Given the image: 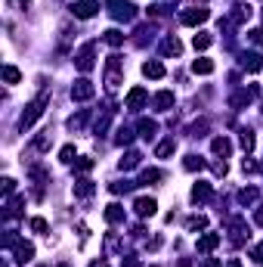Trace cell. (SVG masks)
Masks as SVG:
<instances>
[{
  "label": "cell",
  "mask_w": 263,
  "mask_h": 267,
  "mask_svg": "<svg viewBox=\"0 0 263 267\" xmlns=\"http://www.w3.org/2000/svg\"><path fill=\"white\" fill-rule=\"evenodd\" d=\"M47 99H50V94L44 90V94H40L37 99H31V103L25 106V112H22V118H19V128H22V131H28L31 124H35V121L40 118V115H44V106H47Z\"/></svg>",
  "instance_id": "1"
},
{
  "label": "cell",
  "mask_w": 263,
  "mask_h": 267,
  "mask_svg": "<svg viewBox=\"0 0 263 267\" xmlns=\"http://www.w3.org/2000/svg\"><path fill=\"white\" fill-rule=\"evenodd\" d=\"M108 13H112V19L118 22H130L133 19V3H127V0H108Z\"/></svg>",
  "instance_id": "2"
},
{
  "label": "cell",
  "mask_w": 263,
  "mask_h": 267,
  "mask_svg": "<svg viewBox=\"0 0 263 267\" xmlns=\"http://www.w3.org/2000/svg\"><path fill=\"white\" fill-rule=\"evenodd\" d=\"M74 65H78L81 72H90L93 65H96V47H93V44H84V47L78 50V56H74Z\"/></svg>",
  "instance_id": "3"
},
{
  "label": "cell",
  "mask_w": 263,
  "mask_h": 267,
  "mask_svg": "<svg viewBox=\"0 0 263 267\" xmlns=\"http://www.w3.org/2000/svg\"><path fill=\"white\" fill-rule=\"evenodd\" d=\"M96 96V87H93V81L87 78H81V81H74L71 84V99H78V103H87V99Z\"/></svg>",
  "instance_id": "4"
},
{
  "label": "cell",
  "mask_w": 263,
  "mask_h": 267,
  "mask_svg": "<svg viewBox=\"0 0 263 267\" xmlns=\"http://www.w3.org/2000/svg\"><path fill=\"white\" fill-rule=\"evenodd\" d=\"M180 19H183V25H189V28H192V25L208 22L210 19V10H208V6H189V10H183Z\"/></svg>",
  "instance_id": "5"
},
{
  "label": "cell",
  "mask_w": 263,
  "mask_h": 267,
  "mask_svg": "<svg viewBox=\"0 0 263 267\" xmlns=\"http://www.w3.org/2000/svg\"><path fill=\"white\" fill-rule=\"evenodd\" d=\"M71 13L78 16V19H93V16L99 13V3L96 0H78V3L71 6Z\"/></svg>",
  "instance_id": "6"
},
{
  "label": "cell",
  "mask_w": 263,
  "mask_h": 267,
  "mask_svg": "<svg viewBox=\"0 0 263 267\" xmlns=\"http://www.w3.org/2000/svg\"><path fill=\"white\" fill-rule=\"evenodd\" d=\"M118 84H121V59L112 56V59H108V72H105V87L115 90Z\"/></svg>",
  "instance_id": "7"
},
{
  "label": "cell",
  "mask_w": 263,
  "mask_h": 267,
  "mask_svg": "<svg viewBox=\"0 0 263 267\" xmlns=\"http://www.w3.org/2000/svg\"><path fill=\"white\" fill-rule=\"evenodd\" d=\"M146 103H149V90L146 87H133L130 94H127V109H142Z\"/></svg>",
  "instance_id": "8"
},
{
  "label": "cell",
  "mask_w": 263,
  "mask_h": 267,
  "mask_svg": "<svg viewBox=\"0 0 263 267\" xmlns=\"http://www.w3.org/2000/svg\"><path fill=\"white\" fill-rule=\"evenodd\" d=\"M133 208H137L140 218H152V214L158 211V202H155V199H146V196H142V199H137V202H133Z\"/></svg>",
  "instance_id": "9"
},
{
  "label": "cell",
  "mask_w": 263,
  "mask_h": 267,
  "mask_svg": "<svg viewBox=\"0 0 263 267\" xmlns=\"http://www.w3.org/2000/svg\"><path fill=\"white\" fill-rule=\"evenodd\" d=\"M31 258H35V246H31V243H19V246H16V252H13L16 264H28Z\"/></svg>",
  "instance_id": "10"
},
{
  "label": "cell",
  "mask_w": 263,
  "mask_h": 267,
  "mask_svg": "<svg viewBox=\"0 0 263 267\" xmlns=\"http://www.w3.org/2000/svg\"><path fill=\"white\" fill-rule=\"evenodd\" d=\"M242 69L245 72H260L263 69V56L260 53H242Z\"/></svg>",
  "instance_id": "11"
},
{
  "label": "cell",
  "mask_w": 263,
  "mask_h": 267,
  "mask_svg": "<svg viewBox=\"0 0 263 267\" xmlns=\"http://www.w3.org/2000/svg\"><path fill=\"white\" fill-rule=\"evenodd\" d=\"M210 193H214V190H210V183H195V187H192V202H195V205L208 202Z\"/></svg>",
  "instance_id": "12"
},
{
  "label": "cell",
  "mask_w": 263,
  "mask_h": 267,
  "mask_svg": "<svg viewBox=\"0 0 263 267\" xmlns=\"http://www.w3.org/2000/svg\"><path fill=\"white\" fill-rule=\"evenodd\" d=\"M217 246H220V233H205L198 239V252H214Z\"/></svg>",
  "instance_id": "13"
},
{
  "label": "cell",
  "mask_w": 263,
  "mask_h": 267,
  "mask_svg": "<svg viewBox=\"0 0 263 267\" xmlns=\"http://www.w3.org/2000/svg\"><path fill=\"white\" fill-rule=\"evenodd\" d=\"M105 221H108V224H124V208L118 205V202L105 205Z\"/></svg>",
  "instance_id": "14"
},
{
  "label": "cell",
  "mask_w": 263,
  "mask_h": 267,
  "mask_svg": "<svg viewBox=\"0 0 263 267\" xmlns=\"http://www.w3.org/2000/svg\"><path fill=\"white\" fill-rule=\"evenodd\" d=\"M174 106V94L171 90H161V94H155V109L158 112H167Z\"/></svg>",
  "instance_id": "15"
},
{
  "label": "cell",
  "mask_w": 263,
  "mask_h": 267,
  "mask_svg": "<svg viewBox=\"0 0 263 267\" xmlns=\"http://www.w3.org/2000/svg\"><path fill=\"white\" fill-rule=\"evenodd\" d=\"M142 75H146V78H164V65H161L158 59H152V62H146V65H142Z\"/></svg>",
  "instance_id": "16"
},
{
  "label": "cell",
  "mask_w": 263,
  "mask_h": 267,
  "mask_svg": "<svg viewBox=\"0 0 263 267\" xmlns=\"http://www.w3.org/2000/svg\"><path fill=\"white\" fill-rule=\"evenodd\" d=\"M161 53H164V56H180L183 53V44L176 38H167L164 44H161Z\"/></svg>",
  "instance_id": "17"
},
{
  "label": "cell",
  "mask_w": 263,
  "mask_h": 267,
  "mask_svg": "<svg viewBox=\"0 0 263 267\" xmlns=\"http://www.w3.org/2000/svg\"><path fill=\"white\" fill-rule=\"evenodd\" d=\"M210 149H214L217 155H229V153H232V143H229L226 137H214V140H210Z\"/></svg>",
  "instance_id": "18"
},
{
  "label": "cell",
  "mask_w": 263,
  "mask_h": 267,
  "mask_svg": "<svg viewBox=\"0 0 263 267\" xmlns=\"http://www.w3.org/2000/svg\"><path fill=\"white\" fill-rule=\"evenodd\" d=\"M176 153V140H161V143L155 146V155L158 158H167V155H174Z\"/></svg>",
  "instance_id": "19"
},
{
  "label": "cell",
  "mask_w": 263,
  "mask_h": 267,
  "mask_svg": "<svg viewBox=\"0 0 263 267\" xmlns=\"http://www.w3.org/2000/svg\"><path fill=\"white\" fill-rule=\"evenodd\" d=\"M93 193H96V187H93L90 180H78V183H74V196H81V199H90Z\"/></svg>",
  "instance_id": "20"
},
{
  "label": "cell",
  "mask_w": 263,
  "mask_h": 267,
  "mask_svg": "<svg viewBox=\"0 0 263 267\" xmlns=\"http://www.w3.org/2000/svg\"><path fill=\"white\" fill-rule=\"evenodd\" d=\"M103 40H105L108 47H121V44H124V35H121L118 28H108L105 35H103Z\"/></svg>",
  "instance_id": "21"
},
{
  "label": "cell",
  "mask_w": 263,
  "mask_h": 267,
  "mask_svg": "<svg viewBox=\"0 0 263 267\" xmlns=\"http://www.w3.org/2000/svg\"><path fill=\"white\" fill-rule=\"evenodd\" d=\"M3 81H6V84H19V81H22V72L16 69V65H3Z\"/></svg>",
  "instance_id": "22"
},
{
  "label": "cell",
  "mask_w": 263,
  "mask_h": 267,
  "mask_svg": "<svg viewBox=\"0 0 263 267\" xmlns=\"http://www.w3.org/2000/svg\"><path fill=\"white\" fill-rule=\"evenodd\" d=\"M115 143H118V146H130V143H133V131H130V128H118Z\"/></svg>",
  "instance_id": "23"
},
{
  "label": "cell",
  "mask_w": 263,
  "mask_h": 267,
  "mask_svg": "<svg viewBox=\"0 0 263 267\" xmlns=\"http://www.w3.org/2000/svg\"><path fill=\"white\" fill-rule=\"evenodd\" d=\"M140 153H127L124 158H121V171H133V168H137V165H140Z\"/></svg>",
  "instance_id": "24"
},
{
  "label": "cell",
  "mask_w": 263,
  "mask_h": 267,
  "mask_svg": "<svg viewBox=\"0 0 263 267\" xmlns=\"http://www.w3.org/2000/svg\"><path fill=\"white\" fill-rule=\"evenodd\" d=\"M192 72L195 75H210V72H214V62H210V59H195L192 62Z\"/></svg>",
  "instance_id": "25"
},
{
  "label": "cell",
  "mask_w": 263,
  "mask_h": 267,
  "mask_svg": "<svg viewBox=\"0 0 263 267\" xmlns=\"http://www.w3.org/2000/svg\"><path fill=\"white\" fill-rule=\"evenodd\" d=\"M210 44H214V38H210V35H205V31L192 38V47H195V50H208Z\"/></svg>",
  "instance_id": "26"
},
{
  "label": "cell",
  "mask_w": 263,
  "mask_h": 267,
  "mask_svg": "<svg viewBox=\"0 0 263 267\" xmlns=\"http://www.w3.org/2000/svg\"><path fill=\"white\" fill-rule=\"evenodd\" d=\"M140 134H142V137H155V134H158V124L152 121V118H142V121H140Z\"/></svg>",
  "instance_id": "27"
},
{
  "label": "cell",
  "mask_w": 263,
  "mask_h": 267,
  "mask_svg": "<svg viewBox=\"0 0 263 267\" xmlns=\"http://www.w3.org/2000/svg\"><path fill=\"white\" fill-rule=\"evenodd\" d=\"M257 196H260V193H257L254 187H245L242 193H239V202H242V205H251V202H257Z\"/></svg>",
  "instance_id": "28"
},
{
  "label": "cell",
  "mask_w": 263,
  "mask_h": 267,
  "mask_svg": "<svg viewBox=\"0 0 263 267\" xmlns=\"http://www.w3.org/2000/svg\"><path fill=\"white\" fill-rule=\"evenodd\" d=\"M186 227H189V233L205 230V227H208V218H205V214H198V218H189V221H186Z\"/></svg>",
  "instance_id": "29"
},
{
  "label": "cell",
  "mask_w": 263,
  "mask_h": 267,
  "mask_svg": "<svg viewBox=\"0 0 263 267\" xmlns=\"http://www.w3.org/2000/svg\"><path fill=\"white\" fill-rule=\"evenodd\" d=\"M183 168H186V171H201V168H205V162H201V158H198V155H186V162H183Z\"/></svg>",
  "instance_id": "30"
},
{
  "label": "cell",
  "mask_w": 263,
  "mask_h": 267,
  "mask_svg": "<svg viewBox=\"0 0 263 267\" xmlns=\"http://www.w3.org/2000/svg\"><path fill=\"white\" fill-rule=\"evenodd\" d=\"M239 143H242V149H245V153H251V149H254V143H257V140H254V134H251V131H242Z\"/></svg>",
  "instance_id": "31"
},
{
  "label": "cell",
  "mask_w": 263,
  "mask_h": 267,
  "mask_svg": "<svg viewBox=\"0 0 263 267\" xmlns=\"http://www.w3.org/2000/svg\"><path fill=\"white\" fill-rule=\"evenodd\" d=\"M59 158H62L65 165H71V162H74V146H71V143L62 146V149H59Z\"/></svg>",
  "instance_id": "32"
},
{
  "label": "cell",
  "mask_w": 263,
  "mask_h": 267,
  "mask_svg": "<svg viewBox=\"0 0 263 267\" xmlns=\"http://www.w3.org/2000/svg\"><path fill=\"white\" fill-rule=\"evenodd\" d=\"M140 180H142V183H155V180H161V171H158V168H149V171H142Z\"/></svg>",
  "instance_id": "33"
},
{
  "label": "cell",
  "mask_w": 263,
  "mask_h": 267,
  "mask_svg": "<svg viewBox=\"0 0 263 267\" xmlns=\"http://www.w3.org/2000/svg\"><path fill=\"white\" fill-rule=\"evenodd\" d=\"M232 19H235V22H245V19H251V6H235Z\"/></svg>",
  "instance_id": "34"
},
{
  "label": "cell",
  "mask_w": 263,
  "mask_h": 267,
  "mask_svg": "<svg viewBox=\"0 0 263 267\" xmlns=\"http://www.w3.org/2000/svg\"><path fill=\"white\" fill-rule=\"evenodd\" d=\"M22 205H25V199H13V202H10V211H6V214H10V218H19V214H22Z\"/></svg>",
  "instance_id": "35"
},
{
  "label": "cell",
  "mask_w": 263,
  "mask_h": 267,
  "mask_svg": "<svg viewBox=\"0 0 263 267\" xmlns=\"http://www.w3.org/2000/svg\"><path fill=\"white\" fill-rule=\"evenodd\" d=\"M84 121H87V112H81V115H74V118H69V128H71V131H81Z\"/></svg>",
  "instance_id": "36"
},
{
  "label": "cell",
  "mask_w": 263,
  "mask_h": 267,
  "mask_svg": "<svg viewBox=\"0 0 263 267\" xmlns=\"http://www.w3.org/2000/svg\"><path fill=\"white\" fill-rule=\"evenodd\" d=\"M31 230H35V233H47V221L44 218H31Z\"/></svg>",
  "instance_id": "37"
},
{
  "label": "cell",
  "mask_w": 263,
  "mask_h": 267,
  "mask_svg": "<svg viewBox=\"0 0 263 267\" xmlns=\"http://www.w3.org/2000/svg\"><path fill=\"white\" fill-rule=\"evenodd\" d=\"M248 35H251V40L257 47H263V28H254V31H248Z\"/></svg>",
  "instance_id": "38"
},
{
  "label": "cell",
  "mask_w": 263,
  "mask_h": 267,
  "mask_svg": "<svg viewBox=\"0 0 263 267\" xmlns=\"http://www.w3.org/2000/svg\"><path fill=\"white\" fill-rule=\"evenodd\" d=\"M208 128V121H198V124H192V128H189V134H192V137H201V131H205Z\"/></svg>",
  "instance_id": "39"
},
{
  "label": "cell",
  "mask_w": 263,
  "mask_h": 267,
  "mask_svg": "<svg viewBox=\"0 0 263 267\" xmlns=\"http://www.w3.org/2000/svg\"><path fill=\"white\" fill-rule=\"evenodd\" d=\"M13 190H16V180L13 177H3V196H10Z\"/></svg>",
  "instance_id": "40"
},
{
  "label": "cell",
  "mask_w": 263,
  "mask_h": 267,
  "mask_svg": "<svg viewBox=\"0 0 263 267\" xmlns=\"http://www.w3.org/2000/svg\"><path fill=\"white\" fill-rule=\"evenodd\" d=\"M251 255H254V261H260V264H263V243H260V246H254V248H251Z\"/></svg>",
  "instance_id": "41"
},
{
  "label": "cell",
  "mask_w": 263,
  "mask_h": 267,
  "mask_svg": "<svg viewBox=\"0 0 263 267\" xmlns=\"http://www.w3.org/2000/svg\"><path fill=\"white\" fill-rule=\"evenodd\" d=\"M93 168V158H81L78 162V171H90Z\"/></svg>",
  "instance_id": "42"
},
{
  "label": "cell",
  "mask_w": 263,
  "mask_h": 267,
  "mask_svg": "<svg viewBox=\"0 0 263 267\" xmlns=\"http://www.w3.org/2000/svg\"><path fill=\"white\" fill-rule=\"evenodd\" d=\"M124 267H140V258H133V255H127V261H124Z\"/></svg>",
  "instance_id": "43"
},
{
  "label": "cell",
  "mask_w": 263,
  "mask_h": 267,
  "mask_svg": "<svg viewBox=\"0 0 263 267\" xmlns=\"http://www.w3.org/2000/svg\"><path fill=\"white\" fill-rule=\"evenodd\" d=\"M226 171H229L226 162H217V165H214V174H226Z\"/></svg>",
  "instance_id": "44"
},
{
  "label": "cell",
  "mask_w": 263,
  "mask_h": 267,
  "mask_svg": "<svg viewBox=\"0 0 263 267\" xmlns=\"http://www.w3.org/2000/svg\"><path fill=\"white\" fill-rule=\"evenodd\" d=\"M254 221H257V227H263V208H257V214H254Z\"/></svg>",
  "instance_id": "45"
},
{
  "label": "cell",
  "mask_w": 263,
  "mask_h": 267,
  "mask_svg": "<svg viewBox=\"0 0 263 267\" xmlns=\"http://www.w3.org/2000/svg\"><path fill=\"white\" fill-rule=\"evenodd\" d=\"M201 267H220V261H217V258H208V261L201 264Z\"/></svg>",
  "instance_id": "46"
},
{
  "label": "cell",
  "mask_w": 263,
  "mask_h": 267,
  "mask_svg": "<svg viewBox=\"0 0 263 267\" xmlns=\"http://www.w3.org/2000/svg\"><path fill=\"white\" fill-rule=\"evenodd\" d=\"M90 267H108V264H105V261H93Z\"/></svg>",
  "instance_id": "47"
},
{
  "label": "cell",
  "mask_w": 263,
  "mask_h": 267,
  "mask_svg": "<svg viewBox=\"0 0 263 267\" xmlns=\"http://www.w3.org/2000/svg\"><path fill=\"white\" fill-rule=\"evenodd\" d=\"M229 267H242V264H239V261H229Z\"/></svg>",
  "instance_id": "48"
},
{
  "label": "cell",
  "mask_w": 263,
  "mask_h": 267,
  "mask_svg": "<svg viewBox=\"0 0 263 267\" xmlns=\"http://www.w3.org/2000/svg\"><path fill=\"white\" fill-rule=\"evenodd\" d=\"M22 3H25V0H22Z\"/></svg>",
  "instance_id": "49"
}]
</instances>
